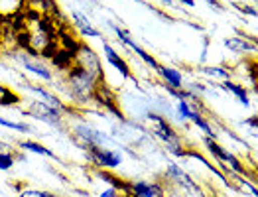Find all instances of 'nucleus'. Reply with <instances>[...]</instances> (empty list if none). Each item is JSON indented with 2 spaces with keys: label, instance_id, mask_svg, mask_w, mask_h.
<instances>
[{
  "label": "nucleus",
  "instance_id": "nucleus-1",
  "mask_svg": "<svg viewBox=\"0 0 258 197\" xmlns=\"http://www.w3.org/2000/svg\"><path fill=\"white\" fill-rule=\"evenodd\" d=\"M63 85L67 95H69V99H71V105H75V107L77 105L83 107V105L93 103L97 87H99V83L77 65H71L65 71Z\"/></svg>",
  "mask_w": 258,
  "mask_h": 197
},
{
  "label": "nucleus",
  "instance_id": "nucleus-2",
  "mask_svg": "<svg viewBox=\"0 0 258 197\" xmlns=\"http://www.w3.org/2000/svg\"><path fill=\"white\" fill-rule=\"evenodd\" d=\"M146 120L152 124L154 136L166 146L168 152L173 154L175 158H187V148L183 146L181 136L177 134V130L170 124V120L164 114L150 110V112H146Z\"/></svg>",
  "mask_w": 258,
  "mask_h": 197
},
{
  "label": "nucleus",
  "instance_id": "nucleus-3",
  "mask_svg": "<svg viewBox=\"0 0 258 197\" xmlns=\"http://www.w3.org/2000/svg\"><path fill=\"white\" fill-rule=\"evenodd\" d=\"M73 65L81 67L85 73H89L99 85L105 83V71H103V61L99 53L89 47L87 44H77V51L73 55Z\"/></svg>",
  "mask_w": 258,
  "mask_h": 197
},
{
  "label": "nucleus",
  "instance_id": "nucleus-4",
  "mask_svg": "<svg viewBox=\"0 0 258 197\" xmlns=\"http://www.w3.org/2000/svg\"><path fill=\"white\" fill-rule=\"evenodd\" d=\"M203 144L207 148V154L215 158L217 164H223V166H227L231 170V175H244V177L250 175V172L244 168V164L240 162V158H238L237 154H233L231 150H227L225 146H221L219 140L203 138Z\"/></svg>",
  "mask_w": 258,
  "mask_h": 197
},
{
  "label": "nucleus",
  "instance_id": "nucleus-5",
  "mask_svg": "<svg viewBox=\"0 0 258 197\" xmlns=\"http://www.w3.org/2000/svg\"><path fill=\"white\" fill-rule=\"evenodd\" d=\"M22 114L26 116H32L40 122H45L49 126H55V128H63V122H65V116L63 112H59L57 109L45 105L43 101H30L26 103V107L22 109Z\"/></svg>",
  "mask_w": 258,
  "mask_h": 197
},
{
  "label": "nucleus",
  "instance_id": "nucleus-6",
  "mask_svg": "<svg viewBox=\"0 0 258 197\" xmlns=\"http://www.w3.org/2000/svg\"><path fill=\"white\" fill-rule=\"evenodd\" d=\"M89 162L99 168V170H105V172H114L118 166H122L124 158L118 150H112L108 146H91L85 150Z\"/></svg>",
  "mask_w": 258,
  "mask_h": 197
},
{
  "label": "nucleus",
  "instance_id": "nucleus-7",
  "mask_svg": "<svg viewBox=\"0 0 258 197\" xmlns=\"http://www.w3.org/2000/svg\"><path fill=\"white\" fill-rule=\"evenodd\" d=\"M73 140L83 148H91V146H107L110 142L108 134H105L103 130L95 128L91 122H77L73 124Z\"/></svg>",
  "mask_w": 258,
  "mask_h": 197
},
{
  "label": "nucleus",
  "instance_id": "nucleus-8",
  "mask_svg": "<svg viewBox=\"0 0 258 197\" xmlns=\"http://www.w3.org/2000/svg\"><path fill=\"white\" fill-rule=\"evenodd\" d=\"M14 59L20 63L28 73H32V75H36L38 79H42V81H47V83H53V79H55V75H53V69L47 65L45 61L40 59V55H36V53H30V51H16L14 53Z\"/></svg>",
  "mask_w": 258,
  "mask_h": 197
},
{
  "label": "nucleus",
  "instance_id": "nucleus-9",
  "mask_svg": "<svg viewBox=\"0 0 258 197\" xmlns=\"http://www.w3.org/2000/svg\"><path fill=\"white\" fill-rule=\"evenodd\" d=\"M110 28H112V32L116 34V38H118V42H120V44L126 45L128 49H132V51H134V53H136V55H138V57L144 61V65L150 67L152 71H156V73H158V69H160V65H162V63H160V61H158L154 55H150V53H148V51H146L142 45L136 44V42L130 38V34L126 32V30H124V28H122V26L110 24Z\"/></svg>",
  "mask_w": 258,
  "mask_h": 197
},
{
  "label": "nucleus",
  "instance_id": "nucleus-10",
  "mask_svg": "<svg viewBox=\"0 0 258 197\" xmlns=\"http://www.w3.org/2000/svg\"><path fill=\"white\" fill-rule=\"evenodd\" d=\"M122 197H166V187L162 181L148 179H132L128 181V189Z\"/></svg>",
  "mask_w": 258,
  "mask_h": 197
},
{
  "label": "nucleus",
  "instance_id": "nucleus-11",
  "mask_svg": "<svg viewBox=\"0 0 258 197\" xmlns=\"http://www.w3.org/2000/svg\"><path fill=\"white\" fill-rule=\"evenodd\" d=\"M166 177H168V181H172L175 185L183 187V189L189 191V193H199V191H201L199 185L194 181V177L187 174L179 164H175V162H170V164L166 166Z\"/></svg>",
  "mask_w": 258,
  "mask_h": 197
},
{
  "label": "nucleus",
  "instance_id": "nucleus-12",
  "mask_svg": "<svg viewBox=\"0 0 258 197\" xmlns=\"http://www.w3.org/2000/svg\"><path fill=\"white\" fill-rule=\"evenodd\" d=\"M24 87H26V91L34 93L36 97H40V99H42L45 105H49V107L57 109L59 112H63L65 116H67V114H73V112H75V109H71L69 105H65L63 101H61V99H59V97H57L55 93H51L49 89L42 87V85H36V83H30V81H28V83H26Z\"/></svg>",
  "mask_w": 258,
  "mask_h": 197
},
{
  "label": "nucleus",
  "instance_id": "nucleus-13",
  "mask_svg": "<svg viewBox=\"0 0 258 197\" xmlns=\"http://www.w3.org/2000/svg\"><path fill=\"white\" fill-rule=\"evenodd\" d=\"M103 53H105V59L108 61V65L112 67L114 71H118L124 79H132V81H136L134 79V75H132V71H130V65L128 61L112 47L110 44H107V42H103Z\"/></svg>",
  "mask_w": 258,
  "mask_h": 197
},
{
  "label": "nucleus",
  "instance_id": "nucleus-14",
  "mask_svg": "<svg viewBox=\"0 0 258 197\" xmlns=\"http://www.w3.org/2000/svg\"><path fill=\"white\" fill-rule=\"evenodd\" d=\"M71 22H73V28H75L83 38H97V40L103 38L101 30H97L81 10H71Z\"/></svg>",
  "mask_w": 258,
  "mask_h": 197
},
{
  "label": "nucleus",
  "instance_id": "nucleus-15",
  "mask_svg": "<svg viewBox=\"0 0 258 197\" xmlns=\"http://www.w3.org/2000/svg\"><path fill=\"white\" fill-rule=\"evenodd\" d=\"M225 47L229 51L235 53H256V40L254 38H240V36H233V38H225Z\"/></svg>",
  "mask_w": 258,
  "mask_h": 197
},
{
  "label": "nucleus",
  "instance_id": "nucleus-16",
  "mask_svg": "<svg viewBox=\"0 0 258 197\" xmlns=\"http://www.w3.org/2000/svg\"><path fill=\"white\" fill-rule=\"evenodd\" d=\"M158 75L164 79V85H168V87H172V89H183L185 87V79H183L181 71H179V69H175V67L160 65Z\"/></svg>",
  "mask_w": 258,
  "mask_h": 197
},
{
  "label": "nucleus",
  "instance_id": "nucleus-17",
  "mask_svg": "<svg viewBox=\"0 0 258 197\" xmlns=\"http://www.w3.org/2000/svg\"><path fill=\"white\" fill-rule=\"evenodd\" d=\"M221 89H223V91H229L235 99H238V103H240L242 107H250V93H248V87H244V85H240V83H235L233 79H229V81H223V83H221Z\"/></svg>",
  "mask_w": 258,
  "mask_h": 197
},
{
  "label": "nucleus",
  "instance_id": "nucleus-18",
  "mask_svg": "<svg viewBox=\"0 0 258 197\" xmlns=\"http://www.w3.org/2000/svg\"><path fill=\"white\" fill-rule=\"evenodd\" d=\"M18 146H20L24 152L38 154V156H43V158H49V160H57L59 162V158L55 156V152H51L47 146H43V144L36 142V140H20Z\"/></svg>",
  "mask_w": 258,
  "mask_h": 197
},
{
  "label": "nucleus",
  "instance_id": "nucleus-19",
  "mask_svg": "<svg viewBox=\"0 0 258 197\" xmlns=\"http://www.w3.org/2000/svg\"><path fill=\"white\" fill-rule=\"evenodd\" d=\"M189 122H194L195 126L199 128V130L205 134V138H211V140H219V134H215L213 130V126H211V122H209V118L205 116V114H201V112H197L194 110V114H191V120Z\"/></svg>",
  "mask_w": 258,
  "mask_h": 197
},
{
  "label": "nucleus",
  "instance_id": "nucleus-20",
  "mask_svg": "<svg viewBox=\"0 0 258 197\" xmlns=\"http://www.w3.org/2000/svg\"><path fill=\"white\" fill-rule=\"evenodd\" d=\"M28 4V0H0V16H16L24 10V6Z\"/></svg>",
  "mask_w": 258,
  "mask_h": 197
},
{
  "label": "nucleus",
  "instance_id": "nucleus-21",
  "mask_svg": "<svg viewBox=\"0 0 258 197\" xmlns=\"http://www.w3.org/2000/svg\"><path fill=\"white\" fill-rule=\"evenodd\" d=\"M20 101L22 97L16 91H12V89H8L6 85L0 83V107H18Z\"/></svg>",
  "mask_w": 258,
  "mask_h": 197
},
{
  "label": "nucleus",
  "instance_id": "nucleus-22",
  "mask_svg": "<svg viewBox=\"0 0 258 197\" xmlns=\"http://www.w3.org/2000/svg\"><path fill=\"white\" fill-rule=\"evenodd\" d=\"M28 2H42V4H36V6H28V8H32V12H38L45 18H49V16L59 12L55 0H28Z\"/></svg>",
  "mask_w": 258,
  "mask_h": 197
},
{
  "label": "nucleus",
  "instance_id": "nucleus-23",
  "mask_svg": "<svg viewBox=\"0 0 258 197\" xmlns=\"http://www.w3.org/2000/svg\"><path fill=\"white\" fill-rule=\"evenodd\" d=\"M0 126L8 128V130L20 132V134H30L32 132V126L28 122H22V120H8L4 116H0Z\"/></svg>",
  "mask_w": 258,
  "mask_h": 197
},
{
  "label": "nucleus",
  "instance_id": "nucleus-24",
  "mask_svg": "<svg viewBox=\"0 0 258 197\" xmlns=\"http://www.w3.org/2000/svg\"><path fill=\"white\" fill-rule=\"evenodd\" d=\"M203 75H209V77H213V79H221V83L231 79V71H227V67H223V65L203 67Z\"/></svg>",
  "mask_w": 258,
  "mask_h": 197
},
{
  "label": "nucleus",
  "instance_id": "nucleus-25",
  "mask_svg": "<svg viewBox=\"0 0 258 197\" xmlns=\"http://www.w3.org/2000/svg\"><path fill=\"white\" fill-rule=\"evenodd\" d=\"M16 166V152L2 150L0 152V172H10Z\"/></svg>",
  "mask_w": 258,
  "mask_h": 197
},
{
  "label": "nucleus",
  "instance_id": "nucleus-26",
  "mask_svg": "<svg viewBox=\"0 0 258 197\" xmlns=\"http://www.w3.org/2000/svg\"><path fill=\"white\" fill-rule=\"evenodd\" d=\"M175 114L179 120H191V114H194V109H191V103L187 101H177L175 103Z\"/></svg>",
  "mask_w": 258,
  "mask_h": 197
},
{
  "label": "nucleus",
  "instance_id": "nucleus-27",
  "mask_svg": "<svg viewBox=\"0 0 258 197\" xmlns=\"http://www.w3.org/2000/svg\"><path fill=\"white\" fill-rule=\"evenodd\" d=\"M231 177L237 181L238 185H242V187H244V189H246V191H248L252 197H258V191H256L254 181H250V179H248V177H244V175H231Z\"/></svg>",
  "mask_w": 258,
  "mask_h": 197
},
{
  "label": "nucleus",
  "instance_id": "nucleus-28",
  "mask_svg": "<svg viewBox=\"0 0 258 197\" xmlns=\"http://www.w3.org/2000/svg\"><path fill=\"white\" fill-rule=\"evenodd\" d=\"M237 8L240 10V12H242V14L256 18V8H254V6H250V4H244V6H237Z\"/></svg>",
  "mask_w": 258,
  "mask_h": 197
},
{
  "label": "nucleus",
  "instance_id": "nucleus-29",
  "mask_svg": "<svg viewBox=\"0 0 258 197\" xmlns=\"http://www.w3.org/2000/svg\"><path fill=\"white\" fill-rule=\"evenodd\" d=\"M18 197H40V189H22L20 193H18Z\"/></svg>",
  "mask_w": 258,
  "mask_h": 197
},
{
  "label": "nucleus",
  "instance_id": "nucleus-30",
  "mask_svg": "<svg viewBox=\"0 0 258 197\" xmlns=\"http://www.w3.org/2000/svg\"><path fill=\"white\" fill-rule=\"evenodd\" d=\"M256 118H258L256 114H252V116H248V118L244 120V126H250L252 130L256 132V126H258V120H256Z\"/></svg>",
  "mask_w": 258,
  "mask_h": 197
},
{
  "label": "nucleus",
  "instance_id": "nucleus-31",
  "mask_svg": "<svg viewBox=\"0 0 258 197\" xmlns=\"http://www.w3.org/2000/svg\"><path fill=\"white\" fill-rule=\"evenodd\" d=\"M205 42H203V49H201V61H205L207 59V49H209V38H203Z\"/></svg>",
  "mask_w": 258,
  "mask_h": 197
},
{
  "label": "nucleus",
  "instance_id": "nucleus-32",
  "mask_svg": "<svg viewBox=\"0 0 258 197\" xmlns=\"http://www.w3.org/2000/svg\"><path fill=\"white\" fill-rule=\"evenodd\" d=\"M179 4H183V6H189V8H195V0H179Z\"/></svg>",
  "mask_w": 258,
  "mask_h": 197
},
{
  "label": "nucleus",
  "instance_id": "nucleus-33",
  "mask_svg": "<svg viewBox=\"0 0 258 197\" xmlns=\"http://www.w3.org/2000/svg\"><path fill=\"white\" fill-rule=\"evenodd\" d=\"M164 6H168V8H175V0H160Z\"/></svg>",
  "mask_w": 258,
  "mask_h": 197
},
{
  "label": "nucleus",
  "instance_id": "nucleus-34",
  "mask_svg": "<svg viewBox=\"0 0 258 197\" xmlns=\"http://www.w3.org/2000/svg\"><path fill=\"white\" fill-rule=\"evenodd\" d=\"M203 2H207V4L213 6V8H221V2H219V0H203Z\"/></svg>",
  "mask_w": 258,
  "mask_h": 197
},
{
  "label": "nucleus",
  "instance_id": "nucleus-35",
  "mask_svg": "<svg viewBox=\"0 0 258 197\" xmlns=\"http://www.w3.org/2000/svg\"><path fill=\"white\" fill-rule=\"evenodd\" d=\"M2 150H10V144H6L4 140H0V152H2Z\"/></svg>",
  "mask_w": 258,
  "mask_h": 197
},
{
  "label": "nucleus",
  "instance_id": "nucleus-36",
  "mask_svg": "<svg viewBox=\"0 0 258 197\" xmlns=\"http://www.w3.org/2000/svg\"><path fill=\"white\" fill-rule=\"evenodd\" d=\"M40 197H59V195H55L51 191H40Z\"/></svg>",
  "mask_w": 258,
  "mask_h": 197
}]
</instances>
